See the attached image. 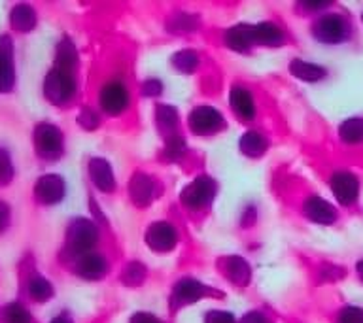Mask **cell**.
<instances>
[{"mask_svg":"<svg viewBox=\"0 0 363 323\" xmlns=\"http://www.w3.org/2000/svg\"><path fill=\"white\" fill-rule=\"evenodd\" d=\"M76 84H74V76L70 68L55 67L51 68L50 74L44 79V93L53 104H65L72 98Z\"/></svg>","mask_w":363,"mask_h":323,"instance_id":"6da1fadb","label":"cell"},{"mask_svg":"<svg viewBox=\"0 0 363 323\" xmlns=\"http://www.w3.org/2000/svg\"><path fill=\"white\" fill-rule=\"evenodd\" d=\"M96 240H99V231L93 221L84 220V217H78L74 220L68 227V234H67V244L68 249L79 255L89 254L91 249L95 248Z\"/></svg>","mask_w":363,"mask_h":323,"instance_id":"7a4b0ae2","label":"cell"},{"mask_svg":"<svg viewBox=\"0 0 363 323\" xmlns=\"http://www.w3.org/2000/svg\"><path fill=\"white\" fill-rule=\"evenodd\" d=\"M34 146L42 159H59L62 155V132L51 123H40L34 130Z\"/></svg>","mask_w":363,"mask_h":323,"instance_id":"3957f363","label":"cell"},{"mask_svg":"<svg viewBox=\"0 0 363 323\" xmlns=\"http://www.w3.org/2000/svg\"><path fill=\"white\" fill-rule=\"evenodd\" d=\"M314 38L323 42V44H339L348 38V25L337 13H325L314 23Z\"/></svg>","mask_w":363,"mask_h":323,"instance_id":"277c9868","label":"cell"},{"mask_svg":"<svg viewBox=\"0 0 363 323\" xmlns=\"http://www.w3.org/2000/svg\"><path fill=\"white\" fill-rule=\"evenodd\" d=\"M101 106L110 115H118L129 106V91L121 81H110L101 91Z\"/></svg>","mask_w":363,"mask_h":323,"instance_id":"5b68a950","label":"cell"},{"mask_svg":"<svg viewBox=\"0 0 363 323\" xmlns=\"http://www.w3.org/2000/svg\"><path fill=\"white\" fill-rule=\"evenodd\" d=\"M223 127V118L212 106L195 108L189 115V129L197 135H210Z\"/></svg>","mask_w":363,"mask_h":323,"instance_id":"8992f818","label":"cell"},{"mask_svg":"<svg viewBox=\"0 0 363 323\" xmlns=\"http://www.w3.org/2000/svg\"><path fill=\"white\" fill-rule=\"evenodd\" d=\"M214 191V180H210V178H197V180H193L182 191V200L189 208H201V206H204V204H208L212 200Z\"/></svg>","mask_w":363,"mask_h":323,"instance_id":"52a82bcc","label":"cell"},{"mask_svg":"<svg viewBox=\"0 0 363 323\" xmlns=\"http://www.w3.org/2000/svg\"><path fill=\"white\" fill-rule=\"evenodd\" d=\"M331 191H333L335 198L345 206L356 203L357 195H359L357 178L350 172H337L331 176Z\"/></svg>","mask_w":363,"mask_h":323,"instance_id":"ba28073f","label":"cell"},{"mask_svg":"<svg viewBox=\"0 0 363 323\" xmlns=\"http://www.w3.org/2000/svg\"><path fill=\"white\" fill-rule=\"evenodd\" d=\"M34 195L42 204H55L65 197V180L57 174H45L38 178Z\"/></svg>","mask_w":363,"mask_h":323,"instance_id":"9c48e42d","label":"cell"},{"mask_svg":"<svg viewBox=\"0 0 363 323\" xmlns=\"http://www.w3.org/2000/svg\"><path fill=\"white\" fill-rule=\"evenodd\" d=\"M146 242L155 251H169L176 246V231L174 227L167 221H159L152 225L146 232Z\"/></svg>","mask_w":363,"mask_h":323,"instance_id":"30bf717a","label":"cell"},{"mask_svg":"<svg viewBox=\"0 0 363 323\" xmlns=\"http://www.w3.org/2000/svg\"><path fill=\"white\" fill-rule=\"evenodd\" d=\"M204 295H208V289L206 285H203L197 280H191V278H186V280H180V282L174 285V300L178 306L191 305V302H197L199 299H203Z\"/></svg>","mask_w":363,"mask_h":323,"instance_id":"8fae6325","label":"cell"},{"mask_svg":"<svg viewBox=\"0 0 363 323\" xmlns=\"http://www.w3.org/2000/svg\"><path fill=\"white\" fill-rule=\"evenodd\" d=\"M16 84V70L11 62L10 40H0V93H8Z\"/></svg>","mask_w":363,"mask_h":323,"instance_id":"7c38bea8","label":"cell"},{"mask_svg":"<svg viewBox=\"0 0 363 323\" xmlns=\"http://www.w3.org/2000/svg\"><path fill=\"white\" fill-rule=\"evenodd\" d=\"M305 214L311 217L312 221L316 223H322V225H329L337 220V210L323 200L322 197H311L305 203Z\"/></svg>","mask_w":363,"mask_h":323,"instance_id":"4fadbf2b","label":"cell"},{"mask_svg":"<svg viewBox=\"0 0 363 323\" xmlns=\"http://www.w3.org/2000/svg\"><path fill=\"white\" fill-rule=\"evenodd\" d=\"M89 176L93 183H95L101 191L110 193L116 186V180H113V172L110 169V164L104 161V159H91L89 161Z\"/></svg>","mask_w":363,"mask_h":323,"instance_id":"5bb4252c","label":"cell"},{"mask_svg":"<svg viewBox=\"0 0 363 323\" xmlns=\"http://www.w3.org/2000/svg\"><path fill=\"white\" fill-rule=\"evenodd\" d=\"M78 272L87 280H99L106 274L108 265L106 261L102 259L99 254H84L78 257V265H76Z\"/></svg>","mask_w":363,"mask_h":323,"instance_id":"9a60e30c","label":"cell"},{"mask_svg":"<svg viewBox=\"0 0 363 323\" xmlns=\"http://www.w3.org/2000/svg\"><path fill=\"white\" fill-rule=\"evenodd\" d=\"M229 101H231L233 112L237 113L238 118L252 119L255 115L254 98L248 93V89H244V87H233Z\"/></svg>","mask_w":363,"mask_h":323,"instance_id":"2e32d148","label":"cell"},{"mask_svg":"<svg viewBox=\"0 0 363 323\" xmlns=\"http://www.w3.org/2000/svg\"><path fill=\"white\" fill-rule=\"evenodd\" d=\"M252 36H254V44L261 45H278L284 42L282 28L274 25V23L252 25Z\"/></svg>","mask_w":363,"mask_h":323,"instance_id":"e0dca14e","label":"cell"},{"mask_svg":"<svg viewBox=\"0 0 363 323\" xmlns=\"http://www.w3.org/2000/svg\"><path fill=\"white\" fill-rule=\"evenodd\" d=\"M225 44L235 51H246L250 45H254V36H252V25H238L227 30Z\"/></svg>","mask_w":363,"mask_h":323,"instance_id":"ac0fdd59","label":"cell"},{"mask_svg":"<svg viewBox=\"0 0 363 323\" xmlns=\"http://www.w3.org/2000/svg\"><path fill=\"white\" fill-rule=\"evenodd\" d=\"M130 197L136 204H147L153 198V181L146 174H136L130 180Z\"/></svg>","mask_w":363,"mask_h":323,"instance_id":"d6986e66","label":"cell"},{"mask_svg":"<svg viewBox=\"0 0 363 323\" xmlns=\"http://www.w3.org/2000/svg\"><path fill=\"white\" fill-rule=\"evenodd\" d=\"M10 21L11 27L16 28V30H19V33H28L36 25V13H34L30 6L19 4L11 10Z\"/></svg>","mask_w":363,"mask_h":323,"instance_id":"ffe728a7","label":"cell"},{"mask_svg":"<svg viewBox=\"0 0 363 323\" xmlns=\"http://www.w3.org/2000/svg\"><path fill=\"white\" fill-rule=\"evenodd\" d=\"M225 276L229 278V280H233L235 283H238V285L248 283V280H250L248 263H246L242 257L233 255V257L225 259Z\"/></svg>","mask_w":363,"mask_h":323,"instance_id":"44dd1931","label":"cell"},{"mask_svg":"<svg viewBox=\"0 0 363 323\" xmlns=\"http://www.w3.org/2000/svg\"><path fill=\"white\" fill-rule=\"evenodd\" d=\"M267 149V140L265 136L255 132V130H250L240 138V152L248 157H259L263 155Z\"/></svg>","mask_w":363,"mask_h":323,"instance_id":"7402d4cb","label":"cell"},{"mask_svg":"<svg viewBox=\"0 0 363 323\" xmlns=\"http://www.w3.org/2000/svg\"><path fill=\"white\" fill-rule=\"evenodd\" d=\"M291 74L297 76L299 79H305V81H318V79L325 78V70L318 64H312V62L301 61V59H295L289 67Z\"/></svg>","mask_w":363,"mask_h":323,"instance_id":"603a6c76","label":"cell"},{"mask_svg":"<svg viewBox=\"0 0 363 323\" xmlns=\"http://www.w3.org/2000/svg\"><path fill=\"white\" fill-rule=\"evenodd\" d=\"M340 140L346 144H359L363 142V119L352 118L346 119L339 129Z\"/></svg>","mask_w":363,"mask_h":323,"instance_id":"cb8c5ba5","label":"cell"},{"mask_svg":"<svg viewBox=\"0 0 363 323\" xmlns=\"http://www.w3.org/2000/svg\"><path fill=\"white\" fill-rule=\"evenodd\" d=\"M28 295L34 300H45L53 295V288H51V283L48 280H44V278H33L30 283H28Z\"/></svg>","mask_w":363,"mask_h":323,"instance_id":"d4e9b609","label":"cell"},{"mask_svg":"<svg viewBox=\"0 0 363 323\" xmlns=\"http://www.w3.org/2000/svg\"><path fill=\"white\" fill-rule=\"evenodd\" d=\"M199 64V57L193 51H182L174 55V67L182 72H193Z\"/></svg>","mask_w":363,"mask_h":323,"instance_id":"484cf974","label":"cell"},{"mask_svg":"<svg viewBox=\"0 0 363 323\" xmlns=\"http://www.w3.org/2000/svg\"><path fill=\"white\" fill-rule=\"evenodd\" d=\"M13 178V164H11L10 153L4 147H0V186L10 183Z\"/></svg>","mask_w":363,"mask_h":323,"instance_id":"4316f807","label":"cell"},{"mask_svg":"<svg viewBox=\"0 0 363 323\" xmlns=\"http://www.w3.org/2000/svg\"><path fill=\"white\" fill-rule=\"evenodd\" d=\"M28 322H30V319H28L27 310H25L21 305H17V302L10 305L4 310V323H28Z\"/></svg>","mask_w":363,"mask_h":323,"instance_id":"83f0119b","label":"cell"},{"mask_svg":"<svg viewBox=\"0 0 363 323\" xmlns=\"http://www.w3.org/2000/svg\"><path fill=\"white\" fill-rule=\"evenodd\" d=\"M157 121H159V125H161V127H167V129H170V127H174L176 121H178V113H176V110L172 106H167V104H159Z\"/></svg>","mask_w":363,"mask_h":323,"instance_id":"f1b7e54d","label":"cell"},{"mask_svg":"<svg viewBox=\"0 0 363 323\" xmlns=\"http://www.w3.org/2000/svg\"><path fill=\"white\" fill-rule=\"evenodd\" d=\"M204 323H237V319H235V316H233L231 312L210 310L208 314H206Z\"/></svg>","mask_w":363,"mask_h":323,"instance_id":"f546056e","label":"cell"},{"mask_svg":"<svg viewBox=\"0 0 363 323\" xmlns=\"http://www.w3.org/2000/svg\"><path fill=\"white\" fill-rule=\"evenodd\" d=\"M339 323H363V312L359 308L348 306V308L340 312Z\"/></svg>","mask_w":363,"mask_h":323,"instance_id":"4dcf8cb0","label":"cell"},{"mask_svg":"<svg viewBox=\"0 0 363 323\" xmlns=\"http://www.w3.org/2000/svg\"><path fill=\"white\" fill-rule=\"evenodd\" d=\"M240 323H271L269 322V317L265 314H261V312H250L246 316L240 319Z\"/></svg>","mask_w":363,"mask_h":323,"instance_id":"1f68e13d","label":"cell"},{"mask_svg":"<svg viewBox=\"0 0 363 323\" xmlns=\"http://www.w3.org/2000/svg\"><path fill=\"white\" fill-rule=\"evenodd\" d=\"M130 323H161L157 317L153 316V314H147V312H138L133 316Z\"/></svg>","mask_w":363,"mask_h":323,"instance_id":"d6a6232c","label":"cell"},{"mask_svg":"<svg viewBox=\"0 0 363 323\" xmlns=\"http://www.w3.org/2000/svg\"><path fill=\"white\" fill-rule=\"evenodd\" d=\"M8 221H10V208L4 203H0V232L8 227Z\"/></svg>","mask_w":363,"mask_h":323,"instance_id":"836d02e7","label":"cell"},{"mask_svg":"<svg viewBox=\"0 0 363 323\" xmlns=\"http://www.w3.org/2000/svg\"><path fill=\"white\" fill-rule=\"evenodd\" d=\"M144 89H146L147 95H152V93L155 95V91H152V89H157V93H159V91H161V84H159V81H147Z\"/></svg>","mask_w":363,"mask_h":323,"instance_id":"e575fe53","label":"cell"},{"mask_svg":"<svg viewBox=\"0 0 363 323\" xmlns=\"http://www.w3.org/2000/svg\"><path fill=\"white\" fill-rule=\"evenodd\" d=\"M51 323H72V319H70L68 316H57Z\"/></svg>","mask_w":363,"mask_h":323,"instance_id":"d590c367","label":"cell"},{"mask_svg":"<svg viewBox=\"0 0 363 323\" xmlns=\"http://www.w3.org/2000/svg\"><path fill=\"white\" fill-rule=\"evenodd\" d=\"M357 274H359V278H362V282H363V261L357 263Z\"/></svg>","mask_w":363,"mask_h":323,"instance_id":"8d00e7d4","label":"cell"},{"mask_svg":"<svg viewBox=\"0 0 363 323\" xmlns=\"http://www.w3.org/2000/svg\"><path fill=\"white\" fill-rule=\"evenodd\" d=\"M362 19H363V16H362Z\"/></svg>","mask_w":363,"mask_h":323,"instance_id":"74e56055","label":"cell"}]
</instances>
